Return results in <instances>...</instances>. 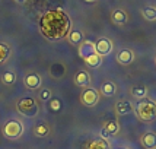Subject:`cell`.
<instances>
[{"label":"cell","mask_w":156,"mask_h":149,"mask_svg":"<svg viewBox=\"0 0 156 149\" xmlns=\"http://www.w3.org/2000/svg\"><path fill=\"white\" fill-rule=\"evenodd\" d=\"M70 27L72 22L69 15L60 7L45 12L40 20L41 34L50 41H58L64 38L69 34Z\"/></svg>","instance_id":"1"},{"label":"cell","mask_w":156,"mask_h":149,"mask_svg":"<svg viewBox=\"0 0 156 149\" xmlns=\"http://www.w3.org/2000/svg\"><path fill=\"white\" fill-rule=\"evenodd\" d=\"M134 110L137 113V117L143 122H153L156 118V101L150 100L147 96L137 101Z\"/></svg>","instance_id":"2"},{"label":"cell","mask_w":156,"mask_h":149,"mask_svg":"<svg viewBox=\"0 0 156 149\" xmlns=\"http://www.w3.org/2000/svg\"><path fill=\"white\" fill-rule=\"evenodd\" d=\"M23 132H25V127H23L22 122H19V120H9L2 127L3 136L7 137V139H10V140H16V139L22 137Z\"/></svg>","instance_id":"3"},{"label":"cell","mask_w":156,"mask_h":149,"mask_svg":"<svg viewBox=\"0 0 156 149\" xmlns=\"http://www.w3.org/2000/svg\"><path fill=\"white\" fill-rule=\"evenodd\" d=\"M16 110H18V113L22 115H25V117H29V118H32L35 115L40 113V108H38V104L35 101L34 98H22L18 101L16 104Z\"/></svg>","instance_id":"4"},{"label":"cell","mask_w":156,"mask_h":149,"mask_svg":"<svg viewBox=\"0 0 156 149\" xmlns=\"http://www.w3.org/2000/svg\"><path fill=\"white\" fill-rule=\"evenodd\" d=\"M101 100V95H99V91L95 88H92V86H86V88H83L80 94V102L85 105V107H88V108H94L98 105V102Z\"/></svg>","instance_id":"5"},{"label":"cell","mask_w":156,"mask_h":149,"mask_svg":"<svg viewBox=\"0 0 156 149\" xmlns=\"http://www.w3.org/2000/svg\"><path fill=\"white\" fill-rule=\"evenodd\" d=\"M112 50H114V44L107 37H101L99 40L95 41V53L99 54L101 57H105V56L111 54Z\"/></svg>","instance_id":"6"},{"label":"cell","mask_w":156,"mask_h":149,"mask_svg":"<svg viewBox=\"0 0 156 149\" xmlns=\"http://www.w3.org/2000/svg\"><path fill=\"white\" fill-rule=\"evenodd\" d=\"M118 132H120V124H118V122H117V120H108V122H105V124H104V127H102V130H101V139L108 142L109 137H111V136H115Z\"/></svg>","instance_id":"7"},{"label":"cell","mask_w":156,"mask_h":149,"mask_svg":"<svg viewBox=\"0 0 156 149\" xmlns=\"http://www.w3.org/2000/svg\"><path fill=\"white\" fill-rule=\"evenodd\" d=\"M23 83H25V88L29 89V91H37V89H40L41 83H42V78H41V74L35 73H28L25 78H23Z\"/></svg>","instance_id":"8"},{"label":"cell","mask_w":156,"mask_h":149,"mask_svg":"<svg viewBox=\"0 0 156 149\" xmlns=\"http://www.w3.org/2000/svg\"><path fill=\"white\" fill-rule=\"evenodd\" d=\"M117 91H118V86H117L115 82H112V81L102 82V85L99 86V95L104 96V98H112V96H115Z\"/></svg>","instance_id":"9"},{"label":"cell","mask_w":156,"mask_h":149,"mask_svg":"<svg viewBox=\"0 0 156 149\" xmlns=\"http://www.w3.org/2000/svg\"><path fill=\"white\" fill-rule=\"evenodd\" d=\"M134 51L133 50H130V48H122L118 51V54H117V61L121 64V66H129L131 64L133 61H134Z\"/></svg>","instance_id":"10"},{"label":"cell","mask_w":156,"mask_h":149,"mask_svg":"<svg viewBox=\"0 0 156 149\" xmlns=\"http://www.w3.org/2000/svg\"><path fill=\"white\" fill-rule=\"evenodd\" d=\"M92 53H95V42L90 40H83L77 45V54L80 56L82 59H85V57H88L90 56Z\"/></svg>","instance_id":"11"},{"label":"cell","mask_w":156,"mask_h":149,"mask_svg":"<svg viewBox=\"0 0 156 149\" xmlns=\"http://www.w3.org/2000/svg\"><path fill=\"white\" fill-rule=\"evenodd\" d=\"M111 19H112V22H114L115 25H126V24L129 22V13H127L124 9L117 7V9L112 10V13H111Z\"/></svg>","instance_id":"12"},{"label":"cell","mask_w":156,"mask_h":149,"mask_svg":"<svg viewBox=\"0 0 156 149\" xmlns=\"http://www.w3.org/2000/svg\"><path fill=\"white\" fill-rule=\"evenodd\" d=\"M90 73L86 72V70H79L75 76V83L76 86L79 88H86V86H90Z\"/></svg>","instance_id":"13"},{"label":"cell","mask_w":156,"mask_h":149,"mask_svg":"<svg viewBox=\"0 0 156 149\" xmlns=\"http://www.w3.org/2000/svg\"><path fill=\"white\" fill-rule=\"evenodd\" d=\"M140 143L144 149H155L156 148V133L155 132H146L140 137Z\"/></svg>","instance_id":"14"},{"label":"cell","mask_w":156,"mask_h":149,"mask_svg":"<svg viewBox=\"0 0 156 149\" xmlns=\"http://www.w3.org/2000/svg\"><path fill=\"white\" fill-rule=\"evenodd\" d=\"M134 111V105L131 104L130 101L127 100H122V101H118L115 104V113L118 115H127V114H131Z\"/></svg>","instance_id":"15"},{"label":"cell","mask_w":156,"mask_h":149,"mask_svg":"<svg viewBox=\"0 0 156 149\" xmlns=\"http://www.w3.org/2000/svg\"><path fill=\"white\" fill-rule=\"evenodd\" d=\"M66 38L67 41L72 44V45H79L82 41H83V32H82L80 29H70L69 31V34L66 35Z\"/></svg>","instance_id":"16"},{"label":"cell","mask_w":156,"mask_h":149,"mask_svg":"<svg viewBox=\"0 0 156 149\" xmlns=\"http://www.w3.org/2000/svg\"><path fill=\"white\" fill-rule=\"evenodd\" d=\"M32 133H34V136H37V137H47V136L50 135V126H48L45 122H41L34 126Z\"/></svg>","instance_id":"17"},{"label":"cell","mask_w":156,"mask_h":149,"mask_svg":"<svg viewBox=\"0 0 156 149\" xmlns=\"http://www.w3.org/2000/svg\"><path fill=\"white\" fill-rule=\"evenodd\" d=\"M83 61L88 64L89 67H92V69H96V67H99L102 64V61H104V57H101L99 54H96V53H92L90 56H88V57H85L83 59Z\"/></svg>","instance_id":"18"},{"label":"cell","mask_w":156,"mask_h":149,"mask_svg":"<svg viewBox=\"0 0 156 149\" xmlns=\"http://www.w3.org/2000/svg\"><path fill=\"white\" fill-rule=\"evenodd\" d=\"M130 94H131V96H133L134 100L140 101V100L147 96V88L143 86V85H137V86H133V88L130 89Z\"/></svg>","instance_id":"19"},{"label":"cell","mask_w":156,"mask_h":149,"mask_svg":"<svg viewBox=\"0 0 156 149\" xmlns=\"http://www.w3.org/2000/svg\"><path fill=\"white\" fill-rule=\"evenodd\" d=\"M12 56V47L6 42H0V64L6 63Z\"/></svg>","instance_id":"20"},{"label":"cell","mask_w":156,"mask_h":149,"mask_svg":"<svg viewBox=\"0 0 156 149\" xmlns=\"http://www.w3.org/2000/svg\"><path fill=\"white\" fill-rule=\"evenodd\" d=\"M142 16L147 22H155L156 20V6H144L142 7Z\"/></svg>","instance_id":"21"},{"label":"cell","mask_w":156,"mask_h":149,"mask_svg":"<svg viewBox=\"0 0 156 149\" xmlns=\"http://www.w3.org/2000/svg\"><path fill=\"white\" fill-rule=\"evenodd\" d=\"M2 83L6 85V86H12V85H15V83H16V73L12 72V70L3 72V74H2Z\"/></svg>","instance_id":"22"},{"label":"cell","mask_w":156,"mask_h":149,"mask_svg":"<svg viewBox=\"0 0 156 149\" xmlns=\"http://www.w3.org/2000/svg\"><path fill=\"white\" fill-rule=\"evenodd\" d=\"M88 149H109V148H108V142L99 137V139H95V140H90L88 143Z\"/></svg>","instance_id":"23"},{"label":"cell","mask_w":156,"mask_h":149,"mask_svg":"<svg viewBox=\"0 0 156 149\" xmlns=\"http://www.w3.org/2000/svg\"><path fill=\"white\" fill-rule=\"evenodd\" d=\"M61 105H63V102H61V100H58V98H51V100L48 101V107H50L51 111H54V113H58V111H60Z\"/></svg>","instance_id":"24"},{"label":"cell","mask_w":156,"mask_h":149,"mask_svg":"<svg viewBox=\"0 0 156 149\" xmlns=\"http://www.w3.org/2000/svg\"><path fill=\"white\" fill-rule=\"evenodd\" d=\"M38 98H40L41 101H44V102L50 101V100L53 98V92H51V89H50V88H44V89H41V91H40V94H38Z\"/></svg>","instance_id":"25"},{"label":"cell","mask_w":156,"mask_h":149,"mask_svg":"<svg viewBox=\"0 0 156 149\" xmlns=\"http://www.w3.org/2000/svg\"><path fill=\"white\" fill-rule=\"evenodd\" d=\"M15 3H18V5H27L29 0H13Z\"/></svg>","instance_id":"26"},{"label":"cell","mask_w":156,"mask_h":149,"mask_svg":"<svg viewBox=\"0 0 156 149\" xmlns=\"http://www.w3.org/2000/svg\"><path fill=\"white\" fill-rule=\"evenodd\" d=\"M112 149H129L127 146H114Z\"/></svg>","instance_id":"27"},{"label":"cell","mask_w":156,"mask_h":149,"mask_svg":"<svg viewBox=\"0 0 156 149\" xmlns=\"http://www.w3.org/2000/svg\"><path fill=\"white\" fill-rule=\"evenodd\" d=\"M83 2H88V3H94V2H98V0H83Z\"/></svg>","instance_id":"28"},{"label":"cell","mask_w":156,"mask_h":149,"mask_svg":"<svg viewBox=\"0 0 156 149\" xmlns=\"http://www.w3.org/2000/svg\"><path fill=\"white\" fill-rule=\"evenodd\" d=\"M155 61H156V59H155Z\"/></svg>","instance_id":"29"},{"label":"cell","mask_w":156,"mask_h":149,"mask_svg":"<svg viewBox=\"0 0 156 149\" xmlns=\"http://www.w3.org/2000/svg\"><path fill=\"white\" fill-rule=\"evenodd\" d=\"M155 149H156V148H155Z\"/></svg>","instance_id":"30"}]
</instances>
